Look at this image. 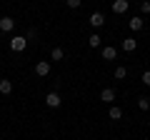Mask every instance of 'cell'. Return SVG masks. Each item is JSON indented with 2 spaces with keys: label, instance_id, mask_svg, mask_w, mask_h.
<instances>
[{
  "label": "cell",
  "instance_id": "6da1fadb",
  "mask_svg": "<svg viewBox=\"0 0 150 140\" xmlns=\"http://www.w3.org/2000/svg\"><path fill=\"white\" fill-rule=\"evenodd\" d=\"M25 45H28V40L23 38V35H15V38L10 40V50H13V53H23Z\"/></svg>",
  "mask_w": 150,
  "mask_h": 140
},
{
  "label": "cell",
  "instance_id": "7a4b0ae2",
  "mask_svg": "<svg viewBox=\"0 0 150 140\" xmlns=\"http://www.w3.org/2000/svg\"><path fill=\"white\" fill-rule=\"evenodd\" d=\"M60 103H63V100H60V95H58V93H55V90L45 95V105H48V108H58Z\"/></svg>",
  "mask_w": 150,
  "mask_h": 140
},
{
  "label": "cell",
  "instance_id": "3957f363",
  "mask_svg": "<svg viewBox=\"0 0 150 140\" xmlns=\"http://www.w3.org/2000/svg\"><path fill=\"white\" fill-rule=\"evenodd\" d=\"M128 8H130V3L128 0H112V13H128Z\"/></svg>",
  "mask_w": 150,
  "mask_h": 140
},
{
  "label": "cell",
  "instance_id": "277c9868",
  "mask_svg": "<svg viewBox=\"0 0 150 140\" xmlns=\"http://www.w3.org/2000/svg\"><path fill=\"white\" fill-rule=\"evenodd\" d=\"M88 23H90L93 28H103L105 25V18H103V13H93V15L88 18Z\"/></svg>",
  "mask_w": 150,
  "mask_h": 140
},
{
  "label": "cell",
  "instance_id": "5b68a950",
  "mask_svg": "<svg viewBox=\"0 0 150 140\" xmlns=\"http://www.w3.org/2000/svg\"><path fill=\"white\" fill-rule=\"evenodd\" d=\"M50 73V63H45V60H40V63L35 65V75H40V78H45Z\"/></svg>",
  "mask_w": 150,
  "mask_h": 140
},
{
  "label": "cell",
  "instance_id": "8992f818",
  "mask_svg": "<svg viewBox=\"0 0 150 140\" xmlns=\"http://www.w3.org/2000/svg\"><path fill=\"white\" fill-rule=\"evenodd\" d=\"M13 28H15V20L13 18H0V30L3 33H10Z\"/></svg>",
  "mask_w": 150,
  "mask_h": 140
},
{
  "label": "cell",
  "instance_id": "52a82bcc",
  "mask_svg": "<svg viewBox=\"0 0 150 140\" xmlns=\"http://www.w3.org/2000/svg\"><path fill=\"white\" fill-rule=\"evenodd\" d=\"M100 100H105V103H112V100H115V90H112V88H105V90L100 93Z\"/></svg>",
  "mask_w": 150,
  "mask_h": 140
},
{
  "label": "cell",
  "instance_id": "ba28073f",
  "mask_svg": "<svg viewBox=\"0 0 150 140\" xmlns=\"http://www.w3.org/2000/svg\"><path fill=\"white\" fill-rule=\"evenodd\" d=\"M135 48H138V40H135V38H125V40H123V50H128V53H133Z\"/></svg>",
  "mask_w": 150,
  "mask_h": 140
},
{
  "label": "cell",
  "instance_id": "9c48e42d",
  "mask_svg": "<svg viewBox=\"0 0 150 140\" xmlns=\"http://www.w3.org/2000/svg\"><path fill=\"white\" fill-rule=\"evenodd\" d=\"M100 43H103V38L98 35V33H93L90 38H88V45H90V48H100Z\"/></svg>",
  "mask_w": 150,
  "mask_h": 140
},
{
  "label": "cell",
  "instance_id": "30bf717a",
  "mask_svg": "<svg viewBox=\"0 0 150 140\" xmlns=\"http://www.w3.org/2000/svg\"><path fill=\"white\" fill-rule=\"evenodd\" d=\"M128 25H130V30H140V28H143V18H130L128 20Z\"/></svg>",
  "mask_w": 150,
  "mask_h": 140
},
{
  "label": "cell",
  "instance_id": "8fae6325",
  "mask_svg": "<svg viewBox=\"0 0 150 140\" xmlns=\"http://www.w3.org/2000/svg\"><path fill=\"white\" fill-rule=\"evenodd\" d=\"M0 93H3V95L13 93V83H10V80H0Z\"/></svg>",
  "mask_w": 150,
  "mask_h": 140
},
{
  "label": "cell",
  "instance_id": "7c38bea8",
  "mask_svg": "<svg viewBox=\"0 0 150 140\" xmlns=\"http://www.w3.org/2000/svg\"><path fill=\"white\" fill-rule=\"evenodd\" d=\"M110 118L112 120H120V118H123V110H120L118 105H112V108H110Z\"/></svg>",
  "mask_w": 150,
  "mask_h": 140
},
{
  "label": "cell",
  "instance_id": "4fadbf2b",
  "mask_svg": "<svg viewBox=\"0 0 150 140\" xmlns=\"http://www.w3.org/2000/svg\"><path fill=\"white\" fill-rule=\"evenodd\" d=\"M103 58H105V60H112V58H115V48H110V45L103 48Z\"/></svg>",
  "mask_w": 150,
  "mask_h": 140
},
{
  "label": "cell",
  "instance_id": "5bb4252c",
  "mask_svg": "<svg viewBox=\"0 0 150 140\" xmlns=\"http://www.w3.org/2000/svg\"><path fill=\"white\" fill-rule=\"evenodd\" d=\"M138 108H140V110H148V108H150V98H145V95H143V98L138 100Z\"/></svg>",
  "mask_w": 150,
  "mask_h": 140
},
{
  "label": "cell",
  "instance_id": "9a60e30c",
  "mask_svg": "<svg viewBox=\"0 0 150 140\" xmlns=\"http://www.w3.org/2000/svg\"><path fill=\"white\" fill-rule=\"evenodd\" d=\"M65 58V50L63 48H53V60H63Z\"/></svg>",
  "mask_w": 150,
  "mask_h": 140
},
{
  "label": "cell",
  "instance_id": "2e32d148",
  "mask_svg": "<svg viewBox=\"0 0 150 140\" xmlns=\"http://www.w3.org/2000/svg\"><path fill=\"white\" fill-rule=\"evenodd\" d=\"M125 75H128V70H125L123 65H118V68H115V78H118V80H123Z\"/></svg>",
  "mask_w": 150,
  "mask_h": 140
},
{
  "label": "cell",
  "instance_id": "e0dca14e",
  "mask_svg": "<svg viewBox=\"0 0 150 140\" xmlns=\"http://www.w3.org/2000/svg\"><path fill=\"white\" fill-rule=\"evenodd\" d=\"M80 5H83V0H68V8H75V10H78Z\"/></svg>",
  "mask_w": 150,
  "mask_h": 140
},
{
  "label": "cell",
  "instance_id": "ac0fdd59",
  "mask_svg": "<svg viewBox=\"0 0 150 140\" xmlns=\"http://www.w3.org/2000/svg\"><path fill=\"white\" fill-rule=\"evenodd\" d=\"M140 8H143V13H150V0H143V3H140Z\"/></svg>",
  "mask_w": 150,
  "mask_h": 140
},
{
  "label": "cell",
  "instance_id": "d6986e66",
  "mask_svg": "<svg viewBox=\"0 0 150 140\" xmlns=\"http://www.w3.org/2000/svg\"><path fill=\"white\" fill-rule=\"evenodd\" d=\"M143 83H145V85H150V70H148V73H143Z\"/></svg>",
  "mask_w": 150,
  "mask_h": 140
}]
</instances>
